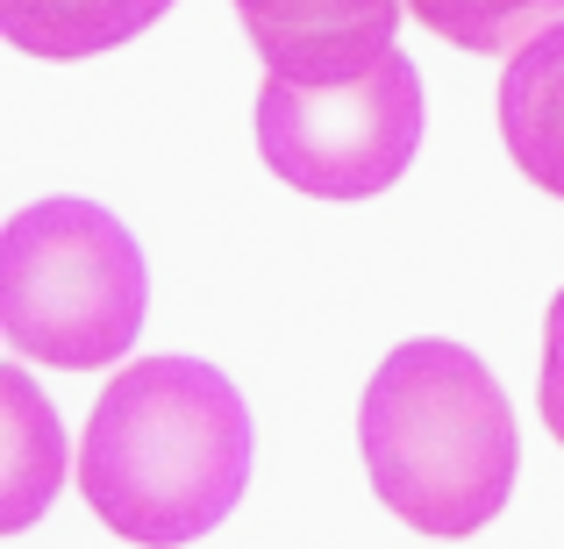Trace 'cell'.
<instances>
[{
  "instance_id": "obj_1",
  "label": "cell",
  "mask_w": 564,
  "mask_h": 549,
  "mask_svg": "<svg viewBox=\"0 0 564 549\" xmlns=\"http://www.w3.org/2000/svg\"><path fill=\"white\" fill-rule=\"evenodd\" d=\"M250 407L215 364H122L79 436V493L137 549H180L229 521L250 485Z\"/></svg>"
},
{
  "instance_id": "obj_2",
  "label": "cell",
  "mask_w": 564,
  "mask_h": 549,
  "mask_svg": "<svg viewBox=\"0 0 564 549\" xmlns=\"http://www.w3.org/2000/svg\"><path fill=\"white\" fill-rule=\"evenodd\" d=\"M358 450L386 514L414 536H479L514 493L522 436L500 378L465 343L414 336L358 399Z\"/></svg>"
},
{
  "instance_id": "obj_3",
  "label": "cell",
  "mask_w": 564,
  "mask_h": 549,
  "mask_svg": "<svg viewBox=\"0 0 564 549\" xmlns=\"http://www.w3.org/2000/svg\"><path fill=\"white\" fill-rule=\"evenodd\" d=\"M151 264L94 200H36L0 229V329L8 350L57 371L122 364L143 336Z\"/></svg>"
},
{
  "instance_id": "obj_4",
  "label": "cell",
  "mask_w": 564,
  "mask_h": 549,
  "mask_svg": "<svg viewBox=\"0 0 564 549\" xmlns=\"http://www.w3.org/2000/svg\"><path fill=\"white\" fill-rule=\"evenodd\" d=\"M414 151H422V72L408 65V51L336 86L264 79L258 94V157L307 200H372L400 186Z\"/></svg>"
},
{
  "instance_id": "obj_5",
  "label": "cell",
  "mask_w": 564,
  "mask_h": 549,
  "mask_svg": "<svg viewBox=\"0 0 564 549\" xmlns=\"http://www.w3.org/2000/svg\"><path fill=\"white\" fill-rule=\"evenodd\" d=\"M250 51L286 86H336L393 57L400 0H229Z\"/></svg>"
},
{
  "instance_id": "obj_6",
  "label": "cell",
  "mask_w": 564,
  "mask_h": 549,
  "mask_svg": "<svg viewBox=\"0 0 564 549\" xmlns=\"http://www.w3.org/2000/svg\"><path fill=\"white\" fill-rule=\"evenodd\" d=\"M500 143L522 179L564 200V22L500 72Z\"/></svg>"
},
{
  "instance_id": "obj_7",
  "label": "cell",
  "mask_w": 564,
  "mask_h": 549,
  "mask_svg": "<svg viewBox=\"0 0 564 549\" xmlns=\"http://www.w3.org/2000/svg\"><path fill=\"white\" fill-rule=\"evenodd\" d=\"M165 14L172 0H0V29L29 57H100Z\"/></svg>"
},
{
  "instance_id": "obj_8",
  "label": "cell",
  "mask_w": 564,
  "mask_h": 549,
  "mask_svg": "<svg viewBox=\"0 0 564 549\" xmlns=\"http://www.w3.org/2000/svg\"><path fill=\"white\" fill-rule=\"evenodd\" d=\"M408 14L457 51L514 65L529 43H543L564 22V0H408Z\"/></svg>"
},
{
  "instance_id": "obj_9",
  "label": "cell",
  "mask_w": 564,
  "mask_h": 549,
  "mask_svg": "<svg viewBox=\"0 0 564 549\" xmlns=\"http://www.w3.org/2000/svg\"><path fill=\"white\" fill-rule=\"evenodd\" d=\"M8 528H29L36 521V507L51 499L57 471H65V442H57V421L43 414L36 385H29V371L8 364Z\"/></svg>"
},
{
  "instance_id": "obj_10",
  "label": "cell",
  "mask_w": 564,
  "mask_h": 549,
  "mask_svg": "<svg viewBox=\"0 0 564 549\" xmlns=\"http://www.w3.org/2000/svg\"><path fill=\"white\" fill-rule=\"evenodd\" d=\"M536 407H543V421H551V436L564 442V286H557L551 315H543V371H536Z\"/></svg>"
}]
</instances>
